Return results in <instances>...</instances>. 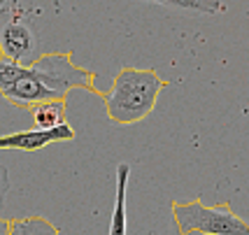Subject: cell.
<instances>
[{"label":"cell","mask_w":249,"mask_h":235,"mask_svg":"<svg viewBox=\"0 0 249 235\" xmlns=\"http://www.w3.org/2000/svg\"><path fill=\"white\" fill-rule=\"evenodd\" d=\"M93 82V70L75 65L70 54H49L31 65L0 58V93L17 107L31 109L44 100H65L72 86L96 91Z\"/></svg>","instance_id":"1"},{"label":"cell","mask_w":249,"mask_h":235,"mask_svg":"<svg viewBox=\"0 0 249 235\" xmlns=\"http://www.w3.org/2000/svg\"><path fill=\"white\" fill-rule=\"evenodd\" d=\"M161 89H165V82L154 70L121 68L112 82V89L103 93L107 117L121 126L138 124L154 112Z\"/></svg>","instance_id":"2"},{"label":"cell","mask_w":249,"mask_h":235,"mask_svg":"<svg viewBox=\"0 0 249 235\" xmlns=\"http://www.w3.org/2000/svg\"><path fill=\"white\" fill-rule=\"evenodd\" d=\"M173 214L182 235H249V224L240 219L228 205L207 207L200 200L173 203Z\"/></svg>","instance_id":"3"},{"label":"cell","mask_w":249,"mask_h":235,"mask_svg":"<svg viewBox=\"0 0 249 235\" xmlns=\"http://www.w3.org/2000/svg\"><path fill=\"white\" fill-rule=\"evenodd\" d=\"M0 52L7 61L19 65H31L37 61V37L31 26L21 21H10L0 31Z\"/></svg>","instance_id":"4"},{"label":"cell","mask_w":249,"mask_h":235,"mask_svg":"<svg viewBox=\"0 0 249 235\" xmlns=\"http://www.w3.org/2000/svg\"><path fill=\"white\" fill-rule=\"evenodd\" d=\"M75 138V130L70 128L68 124H61L56 128L49 130H23V133H12V135H2L0 138V149H42L52 142H61V140H72Z\"/></svg>","instance_id":"5"},{"label":"cell","mask_w":249,"mask_h":235,"mask_svg":"<svg viewBox=\"0 0 249 235\" xmlns=\"http://www.w3.org/2000/svg\"><path fill=\"white\" fill-rule=\"evenodd\" d=\"M130 165L119 163L117 168V203L109 219V235H126V189H128Z\"/></svg>","instance_id":"6"},{"label":"cell","mask_w":249,"mask_h":235,"mask_svg":"<svg viewBox=\"0 0 249 235\" xmlns=\"http://www.w3.org/2000/svg\"><path fill=\"white\" fill-rule=\"evenodd\" d=\"M35 126L40 130H49L65 124V100H44L31 107Z\"/></svg>","instance_id":"7"},{"label":"cell","mask_w":249,"mask_h":235,"mask_svg":"<svg viewBox=\"0 0 249 235\" xmlns=\"http://www.w3.org/2000/svg\"><path fill=\"white\" fill-rule=\"evenodd\" d=\"M10 235H58V228L44 217H26L12 221Z\"/></svg>","instance_id":"8"},{"label":"cell","mask_w":249,"mask_h":235,"mask_svg":"<svg viewBox=\"0 0 249 235\" xmlns=\"http://www.w3.org/2000/svg\"><path fill=\"white\" fill-rule=\"evenodd\" d=\"M149 2L175 5V7H184V10L200 12V14H217V12L226 10V5L219 2V0H149Z\"/></svg>","instance_id":"9"},{"label":"cell","mask_w":249,"mask_h":235,"mask_svg":"<svg viewBox=\"0 0 249 235\" xmlns=\"http://www.w3.org/2000/svg\"><path fill=\"white\" fill-rule=\"evenodd\" d=\"M0 235H10V224L7 221H0Z\"/></svg>","instance_id":"10"},{"label":"cell","mask_w":249,"mask_h":235,"mask_svg":"<svg viewBox=\"0 0 249 235\" xmlns=\"http://www.w3.org/2000/svg\"><path fill=\"white\" fill-rule=\"evenodd\" d=\"M5 2H7V0H0V5H5Z\"/></svg>","instance_id":"11"}]
</instances>
